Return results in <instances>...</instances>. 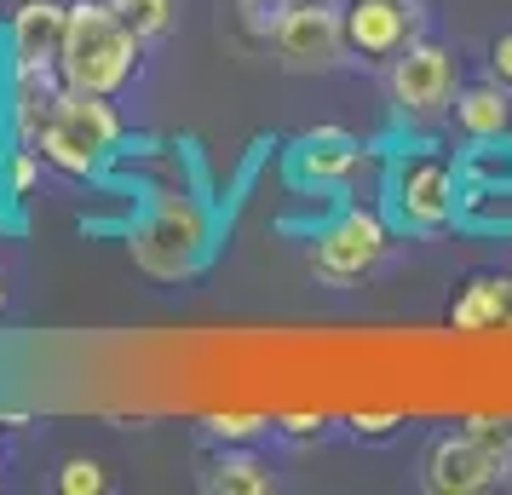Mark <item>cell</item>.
Listing matches in <instances>:
<instances>
[{
  "instance_id": "6da1fadb",
  "label": "cell",
  "mask_w": 512,
  "mask_h": 495,
  "mask_svg": "<svg viewBox=\"0 0 512 495\" xmlns=\"http://www.w3.org/2000/svg\"><path fill=\"white\" fill-rule=\"evenodd\" d=\"M144 41L121 24V12L110 0H70L64 18V41H58V75L64 87L81 93H121L133 70H139Z\"/></svg>"
},
{
  "instance_id": "7a4b0ae2",
  "label": "cell",
  "mask_w": 512,
  "mask_h": 495,
  "mask_svg": "<svg viewBox=\"0 0 512 495\" xmlns=\"http://www.w3.org/2000/svg\"><path fill=\"white\" fill-rule=\"evenodd\" d=\"M35 150L41 162L70 173V179H98L110 156L121 150V116L110 93H81V87H64L52 98L47 121L35 133Z\"/></svg>"
},
{
  "instance_id": "3957f363",
  "label": "cell",
  "mask_w": 512,
  "mask_h": 495,
  "mask_svg": "<svg viewBox=\"0 0 512 495\" xmlns=\"http://www.w3.org/2000/svg\"><path fill=\"white\" fill-rule=\"evenodd\" d=\"M386 202L403 231H443L461 208V173L438 150H403L386 173Z\"/></svg>"
},
{
  "instance_id": "277c9868",
  "label": "cell",
  "mask_w": 512,
  "mask_h": 495,
  "mask_svg": "<svg viewBox=\"0 0 512 495\" xmlns=\"http://www.w3.org/2000/svg\"><path fill=\"white\" fill-rule=\"evenodd\" d=\"M392 104L403 121H438L455 110V58L438 41H409L392 58Z\"/></svg>"
},
{
  "instance_id": "5b68a950",
  "label": "cell",
  "mask_w": 512,
  "mask_h": 495,
  "mask_svg": "<svg viewBox=\"0 0 512 495\" xmlns=\"http://www.w3.org/2000/svg\"><path fill=\"white\" fill-rule=\"evenodd\" d=\"M271 47H277V64L294 75L334 70L346 58V18L334 0H294L282 29L271 35Z\"/></svg>"
},
{
  "instance_id": "8992f818",
  "label": "cell",
  "mask_w": 512,
  "mask_h": 495,
  "mask_svg": "<svg viewBox=\"0 0 512 495\" xmlns=\"http://www.w3.org/2000/svg\"><path fill=\"white\" fill-rule=\"evenodd\" d=\"M380 260H386V225L369 208L334 213L323 231H317V242H311V271L323 283H357Z\"/></svg>"
},
{
  "instance_id": "52a82bcc",
  "label": "cell",
  "mask_w": 512,
  "mask_h": 495,
  "mask_svg": "<svg viewBox=\"0 0 512 495\" xmlns=\"http://www.w3.org/2000/svg\"><path fill=\"white\" fill-rule=\"evenodd\" d=\"M202 254V219L185 196H162L150 219L133 231V260L150 271V277H185Z\"/></svg>"
},
{
  "instance_id": "ba28073f",
  "label": "cell",
  "mask_w": 512,
  "mask_h": 495,
  "mask_svg": "<svg viewBox=\"0 0 512 495\" xmlns=\"http://www.w3.org/2000/svg\"><path fill=\"white\" fill-rule=\"evenodd\" d=\"M340 18H346V52H357L363 64H392L420 24L415 0H340Z\"/></svg>"
},
{
  "instance_id": "9c48e42d",
  "label": "cell",
  "mask_w": 512,
  "mask_h": 495,
  "mask_svg": "<svg viewBox=\"0 0 512 495\" xmlns=\"http://www.w3.org/2000/svg\"><path fill=\"white\" fill-rule=\"evenodd\" d=\"M501 455L484 444V438H472V432H443L438 444L426 449V490L438 495H478L489 484H501Z\"/></svg>"
},
{
  "instance_id": "30bf717a",
  "label": "cell",
  "mask_w": 512,
  "mask_h": 495,
  "mask_svg": "<svg viewBox=\"0 0 512 495\" xmlns=\"http://www.w3.org/2000/svg\"><path fill=\"white\" fill-rule=\"evenodd\" d=\"M70 0H24L12 12V64H58Z\"/></svg>"
},
{
  "instance_id": "8fae6325",
  "label": "cell",
  "mask_w": 512,
  "mask_h": 495,
  "mask_svg": "<svg viewBox=\"0 0 512 495\" xmlns=\"http://www.w3.org/2000/svg\"><path fill=\"white\" fill-rule=\"evenodd\" d=\"M363 156V144L351 139L346 127H317L294 144V179L300 185H340Z\"/></svg>"
},
{
  "instance_id": "7c38bea8",
  "label": "cell",
  "mask_w": 512,
  "mask_h": 495,
  "mask_svg": "<svg viewBox=\"0 0 512 495\" xmlns=\"http://www.w3.org/2000/svg\"><path fill=\"white\" fill-rule=\"evenodd\" d=\"M449 323L461 334L512 329V277H478V283H466V294L449 306Z\"/></svg>"
},
{
  "instance_id": "4fadbf2b",
  "label": "cell",
  "mask_w": 512,
  "mask_h": 495,
  "mask_svg": "<svg viewBox=\"0 0 512 495\" xmlns=\"http://www.w3.org/2000/svg\"><path fill=\"white\" fill-rule=\"evenodd\" d=\"M507 121H512V98L501 81H478V87L455 93V127L466 139H495V133H507Z\"/></svg>"
},
{
  "instance_id": "5bb4252c",
  "label": "cell",
  "mask_w": 512,
  "mask_h": 495,
  "mask_svg": "<svg viewBox=\"0 0 512 495\" xmlns=\"http://www.w3.org/2000/svg\"><path fill=\"white\" fill-rule=\"evenodd\" d=\"M455 173H461V190H512V139L507 133L472 139Z\"/></svg>"
},
{
  "instance_id": "9a60e30c",
  "label": "cell",
  "mask_w": 512,
  "mask_h": 495,
  "mask_svg": "<svg viewBox=\"0 0 512 495\" xmlns=\"http://www.w3.org/2000/svg\"><path fill=\"white\" fill-rule=\"evenodd\" d=\"M208 490L213 495H265L271 490V472L259 467L254 455H225V461L208 472Z\"/></svg>"
},
{
  "instance_id": "2e32d148",
  "label": "cell",
  "mask_w": 512,
  "mask_h": 495,
  "mask_svg": "<svg viewBox=\"0 0 512 495\" xmlns=\"http://www.w3.org/2000/svg\"><path fill=\"white\" fill-rule=\"evenodd\" d=\"M110 6L121 12V24L133 29L139 41H156L173 24V0H110Z\"/></svg>"
},
{
  "instance_id": "e0dca14e",
  "label": "cell",
  "mask_w": 512,
  "mask_h": 495,
  "mask_svg": "<svg viewBox=\"0 0 512 495\" xmlns=\"http://www.w3.org/2000/svg\"><path fill=\"white\" fill-rule=\"evenodd\" d=\"M288 6L294 0H236V24H242L248 41H271L282 29V18H288Z\"/></svg>"
},
{
  "instance_id": "ac0fdd59",
  "label": "cell",
  "mask_w": 512,
  "mask_h": 495,
  "mask_svg": "<svg viewBox=\"0 0 512 495\" xmlns=\"http://www.w3.org/2000/svg\"><path fill=\"white\" fill-rule=\"evenodd\" d=\"M35 156H41L35 144L6 150V196H12V202H24L29 190H35V173H41V162H35Z\"/></svg>"
},
{
  "instance_id": "d6986e66",
  "label": "cell",
  "mask_w": 512,
  "mask_h": 495,
  "mask_svg": "<svg viewBox=\"0 0 512 495\" xmlns=\"http://www.w3.org/2000/svg\"><path fill=\"white\" fill-rule=\"evenodd\" d=\"M104 484H110V478H104V467H98V461H87V455H75V461H64V467H58V490H64V495H104Z\"/></svg>"
},
{
  "instance_id": "ffe728a7",
  "label": "cell",
  "mask_w": 512,
  "mask_h": 495,
  "mask_svg": "<svg viewBox=\"0 0 512 495\" xmlns=\"http://www.w3.org/2000/svg\"><path fill=\"white\" fill-rule=\"evenodd\" d=\"M271 426V415H208V432L213 438H225V444H248Z\"/></svg>"
},
{
  "instance_id": "44dd1931",
  "label": "cell",
  "mask_w": 512,
  "mask_h": 495,
  "mask_svg": "<svg viewBox=\"0 0 512 495\" xmlns=\"http://www.w3.org/2000/svg\"><path fill=\"white\" fill-rule=\"evenodd\" d=\"M392 426H403V415H397V409H374V415H363V409H357V415H351V432H357V438H386Z\"/></svg>"
},
{
  "instance_id": "7402d4cb",
  "label": "cell",
  "mask_w": 512,
  "mask_h": 495,
  "mask_svg": "<svg viewBox=\"0 0 512 495\" xmlns=\"http://www.w3.org/2000/svg\"><path fill=\"white\" fill-rule=\"evenodd\" d=\"M489 70H495V81H501V87H512V29L495 41V47H489Z\"/></svg>"
},
{
  "instance_id": "603a6c76",
  "label": "cell",
  "mask_w": 512,
  "mask_h": 495,
  "mask_svg": "<svg viewBox=\"0 0 512 495\" xmlns=\"http://www.w3.org/2000/svg\"><path fill=\"white\" fill-rule=\"evenodd\" d=\"M271 426H277V432H288V438H311V432H323V415H277V421H271Z\"/></svg>"
},
{
  "instance_id": "cb8c5ba5",
  "label": "cell",
  "mask_w": 512,
  "mask_h": 495,
  "mask_svg": "<svg viewBox=\"0 0 512 495\" xmlns=\"http://www.w3.org/2000/svg\"><path fill=\"white\" fill-rule=\"evenodd\" d=\"M0 306H6V283H0Z\"/></svg>"
}]
</instances>
